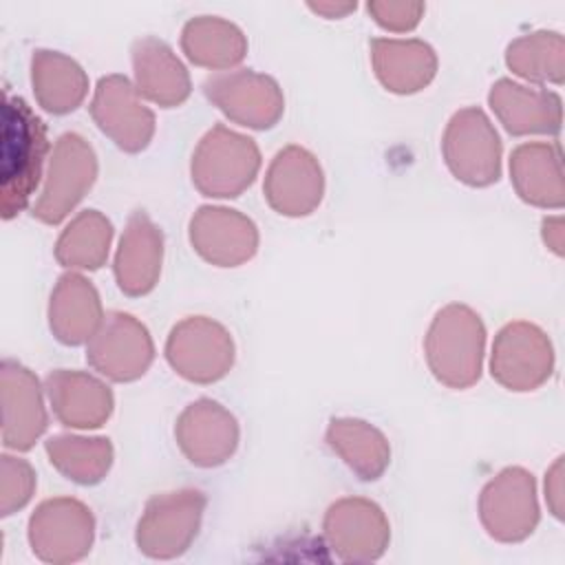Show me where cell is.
<instances>
[{
  "label": "cell",
  "mask_w": 565,
  "mask_h": 565,
  "mask_svg": "<svg viewBox=\"0 0 565 565\" xmlns=\"http://www.w3.org/2000/svg\"><path fill=\"white\" fill-rule=\"evenodd\" d=\"M49 150L46 128L22 97L4 95L2 104V216L22 212L42 177Z\"/></svg>",
  "instance_id": "1"
},
{
  "label": "cell",
  "mask_w": 565,
  "mask_h": 565,
  "mask_svg": "<svg viewBox=\"0 0 565 565\" xmlns=\"http://www.w3.org/2000/svg\"><path fill=\"white\" fill-rule=\"evenodd\" d=\"M486 331L479 316L463 305L441 309L426 335V358L433 375L450 386L466 388L481 375Z\"/></svg>",
  "instance_id": "2"
},
{
  "label": "cell",
  "mask_w": 565,
  "mask_h": 565,
  "mask_svg": "<svg viewBox=\"0 0 565 565\" xmlns=\"http://www.w3.org/2000/svg\"><path fill=\"white\" fill-rule=\"evenodd\" d=\"M258 168L256 143L218 124L201 139L192 157V181L205 196H238Z\"/></svg>",
  "instance_id": "3"
},
{
  "label": "cell",
  "mask_w": 565,
  "mask_h": 565,
  "mask_svg": "<svg viewBox=\"0 0 565 565\" xmlns=\"http://www.w3.org/2000/svg\"><path fill=\"white\" fill-rule=\"evenodd\" d=\"M205 497L199 490L157 494L137 523V545L150 558L181 556L199 532Z\"/></svg>",
  "instance_id": "4"
},
{
  "label": "cell",
  "mask_w": 565,
  "mask_h": 565,
  "mask_svg": "<svg viewBox=\"0 0 565 565\" xmlns=\"http://www.w3.org/2000/svg\"><path fill=\"white\" fill-rule=\"evenodd\" d=\"M444 157L450 172L475 188L490 185L501 172V141L479 108L452 115L444 135Z\"/></svg>",
  "instance_id": "5"
},
{
  "label": "cell",
  "mask_w": 565,
  "mask_h": 565,
  "mask_svg": "<svg viewBox=\"0 0 565 565\" xmlns=\"http://www.w3.org/2000/svg\"><path fill=\"white\" fill-rule=\"evenodd\" d=\"M479 516L488 534L501 543L527 539L539 523L534 479L523 468H505L481 492Z\"/></svg>",
  "instance_id": "6"
},
{
  "label": "cell",
  "mask_w": 565,
  "mask_h": 565,
  "mask_svg": "<svg viewBox=\"0 0 565 565\" xmlns=\"http://www.w3.org/2000/svg\"><path fill=\"white\" fill-rule=\"evenodd\" d=\"M95 521L77 499H49L29 521L33 554L46 563H73L90 552Z\"/></svg>",
  "instance_id": "7"
},
{
  "label": "cell",
  "mask_w": 565,
  "mask_h": 565,
  "mask_svg": "<svg viewBox=\"0 0 565 565\" xmlns=\"http://www.w3.org/2000/svg\"><path fill=\"white\" fill-rule=\"evenodd\" d=\"M97 177V161L93 148L75 132L57 139L40 201L33 216L44 223H60L86 194Z\"/></svg>",
  "instance_id": "8"
},
{
  "label": "cell",
  "mask_w": 565,
  "mask_h": 565,
  "mask_svg": "<svg viewBox=\"0 0 565 565\" xmlns=\"http://www.w3.org/2000/svg\"><path fill=\"white\" fill-rule=\"evenodd\" d=\"M166 358L190 382H216L234 362L230 333L214 320L196 316L179 322L168 338Z\"/></svg>",
  "instance_id": "9"
},
{
  "label": "cell",
  "mask_w": 565,
  "mask_h": 565,
  "mask_svg": "<svg viewBox=\"0 0 565 565\" xmlns=\"http://www.w3.org/2000/svg\"><path fill=\"white\" fill-rule=\"evenodd\" d=\"M554 366V353L547 335L530 322L505 324L492 347L490 373L510 391H534Z\"/></svg>",
  "instance_id": "10"
},
{
  "label": "cell",
  "mask_w": 565,
  "mask_h": 565,
  "mask_svg": "<svg viewBox=\"0 0 565 565\" xmlns=\"http://www.w3.org/2000/svg\"><path fill=\"white\" fill-rule=\"evenodd\" d=\"M324 539L342 561H377L391 539L382 508L366 499H342L324 514Z\"/></svg>",
  "instance_id": "11"
},
{
  "label": "cell",
  "mask_w": 565,
  "mask_h": 565,
  "mask_svg": "<svg viewBox=\"0 0 565 565\" xmlns=\"http://www.w3.org/2000/svg\"><path fill=\"white\" fill-rule=\"evenodd\" d=\"M152 340L141 322L132 316L113 311L108 313L90 344L86 360L93 369L117 382H130L146 373L152 362Z\"/></svg>",
  "instance_id": "12"
},
{
  "label": "cell",
  "mask_w": 565,
  "mask_h": 565,
  "mask_svg": "<svg viewBox=\"0 0 565 565\" xmlns=\"http://www.w3.org/2000/svg\"><path fill=\"white\" fill-rule=\"evenodd\" d=\"M203 90L230 119L249 128H271L285 108L278 84L254 71H234L207 77Z\"/></svg>",
  "instance_id": "13"
},
{
  "label": "cell",
  "mask_w": 565,
  "mask_h": 565,
  "mask_svg": "<svg viewBox=\"0 0 565 565\" xmlns=\"http://www.w3.org/2000/svg\"><path fill=\"white\" fill-rule=\"evenodd\" d=\"M90 113L99 130L126 152H139L152 139L154 115L137 99V88L121 75L99 79Z\"/></svg>",
  "instance_id": "14"
},
{
  "label": "cell",
  "mask_w": 565,
  "mask_h": 565,
  "mask_svg": "<svg viewBox=\"0 0 565 565\" xmlns=\"http://www.w3.org/2000/svg\"><path fill=\"white\" fill-rule=\"evenodd\" d=\"M174 433L183 455L201 468L221 466L238 444L236 419L212 399L190 404L181 413Z\"/></svg>",
  "instance_id": "15"
},
{
  "label": "cell",
  "mask_w": 565,
  "mask_h": 565,
  "mask_svg": "<svg viewBox=\"0 0 565 565\" xmlns=\"http://www.w3.org/2000/svg\"><path fill=\"white\" fill-rule=\"evenodd\" d=\"M322 170L316 157L298 146L280 150L265 179L269 205L285 216L311 214L322 199Z\"/></svg>",
  "instance_id": "16"
},
{
  "label": "cell",
  "mask_w": 565,
  "mask_h": 565,
  "mask_svg": "<svg viewBox=\"0 0 565 565\" xmlns=\"http://www.w3.org/2000/svg\"><path fill=\"white\" fill-rule=\"evenodd\" d=\"M190 241L207 263L236 267L254 256L258 232L256 225L236 210L201 207L190 221Z\"/></svg>",
  "instance_id": "17"
},
{
  "label": "cell",
  "mask_w": 565,
  "mask_h": 565,
  "mask_svg": "<svg viewBox=\"0 0 565 565\" xmlns=\"http://www.w3.org/2000/svg\"><path fill=\"white\" fill-rule=\"evenodd\" d=\"M488 102L510 135H556L561 130V97L552 90H536L499 79Z\"/></svg>",
  "instance_id": "18"
},
{
  "label": "cell",
  "mask_w": 565,
  "mask_h": 565,
  "mask_svg": "<svg viewBox=\"0 0 565 565\" xmlns=\"http://www.w3.org/2000/svg\"><path fill=\"white\" fill-rule=\"evenodd\" d=\"M161 254V232L143 212H135L126 225L115 258L119 289L128 296L148 294L157 285Z\"/></svg>",
  "instance_id": "19"
},
{
  "label": "cell",
  "mask_w": 565,
  "mask_h": 565,
  "mask_svg": "<svg viewBox=\"0 0 565 565\" xmlns=\"http://www.w3.org/2000/svg\"><path fill=\"white\" fill-rule=\"evenodd\" d=\"M2 402H4V446L29 450L46 428V413L33 373L20 364H2Z\"/></svg>",
  "instance_id": "20"
},
{
  "label": "cell",
  "mask_w": 565,
  "mask_h": 565,
  "mask_svg": "<svg viewBox=\"0 0 565 565\" xmlns=\"http://www.w3.org/2000/svg\"><path fill=\"white\" fill-rule=\"evenodd\" d=\"M510 179L519 196L539 207H561L565 201L558 143H523L512 152Z\"/></svg>",
  "instance_id": "21"
},
{
  "label": "cell",
  "mask_w": 565,
  "mask_h": 565,
  "mask_svg": "<svg viewBox=\"0 0 565 565\" xmlns=\"http://www.w3.org/2000/svg\"><path fill=\"white\" fill-rule=\"evenodd\" d=\"M55 415L66 426L97 428L113 411V393L99 380L77 371H55L46 377Z\"/></svg>",
  "instance_id": "22"
},
{
  "label": "cell",
  "mask_w": 565,
  "mask_h": 565,
  "mask_svg": "<svg viewBox=\"0 0 565 565\" xmlns=\"http://www.w3.org/2000/svg\"><path fill=\"white\" fill-rule=\"evenodd\" d=\"M51 329L64 344H82L95 335L104 316L95 287L79 274H64L51 296Z\"/></svg>",
  "instance_id": "23"
},
{
  "label": "cell",
  "mask_w": 565,
  "mask_h": 565,
  "mask_svg": "<svg viewBox=\"0 0 565 565\" xmlns=\"http://www.w3.org/2000/svg\"><path fill=\"white\" fill-rule=\"evenodd\" d=\"M137 93L152 99L163 108L179 106L190 95V79L183 64L172 55V51L154 40L146 38L135 42L132 49Z\"/></svg>",
  "instance_id": "24"
},
{
  "label": "cell",
  "mask_w": 565,
  "mask_h": 565,
  "mask_svg": "<svg viewBox=\"0 0 565 565\" xmlns=\"http://www.w3.org/2000/svg\"><path fill=\"white\" fill-rule=\"evenodd\" d=\"M371 51L375 75L399 95L422 90L437 71L435 51L419 40H375Z\"/></svg>",
  "instance_id": "25"
},
{
  "label": "cell",
  "mask_w": 565,
  "mask_h": 565,
  "mask_svg": "<svg viewBox=\"0 0 565 565\" xmlns=\"http://www.w3.org/2000/svg\"><path fill=\"white\" fill-rule=\"evenodd\" d=\"M33 90L44 110L64 115L75 110L88 90L86 73L66 55L38 51L33 55Z\"/></svg>",
  "instance_id": "26"
},
{
  "label": "cell",
  "mask_w": 565,
  "mask_h": 565,
  "mask_svg": "<svg viewBox=\"0 0 565 565\" xmlns=\"http://www.w3.org/2000/svg\"><path fill=\"white\" fill-rule=\"evenodd\" d=\"M327 441L364 481L377 479L388 466V441L377 428L362 419H333L327 430Z\"/></svg>",
  "instance_id": "27"
},
{
  "label": "cell",
  "mask_w": 565,
  "mask_h": 565,
  "mask_svg": "<svg viewBox=\"0 0 565 565\" xmlns=\"http://www.w3.org/2000/svg\"><path fill=\"white\" fill-rule=\"evenodd\" d=\"M183 51L199 66L227 68L243 60L247 44L234 24L216 18H199L183 29Z\"/></svg>",
  "instance_id": "28"
},
{
  "label": "cell",
  "mask_w": 565,
  "mask_h": 565,
  "mask_svg": "<svg viewBox=\"0 0 565 565\" xmlns=\"http://www.w3.org/2000/svg\"><path fill=\"white\" fill-rule=\"evenodd\" d=\"M46 452L51 463L66 475V479L90 486L104 479L113 461V446L104 437H71L57 435L46 441Z\"/></svg>",
  "instance_id": "29"
},
{
  "label": "cell",
  "mask_w": 565,
  "mask_h": 565,
  "mask_svg": "<svg viewBox=\"0 0 565 565\" xmlns=\"http://www.w3.org/2000/svg\"><path fill=\"white\" fill-rule=\"evenodd\" d=\"M110 236V221L97 210H86L62 232L55 256L66 267L97 269L108 256Z\"/></svg>",
  "instance_id": "30"
},
{
  "label": "cell",
  "mask_w": 565,
  "mask_h": 565,
  "mask_svg": "<svg viewBox=\"0 0 565 565\" xmlns=\"http://www.w3.org/2000/svg\"><path fill=\"white\" fill-rule=\"evenodd\" d=\"M508 66L532 82H563V38L554 31L525 35L508 46Z\"/></svg>",
  "instance_id": "31"
},
{
  "label": "cell",
  "mask_w": 565,
  "mask_h": 565,
  "mask_svg": "<svg viewBox=\"0 0 565 565\" xmlns=\"http://www.w3.org/2000/svg\"><path fill=\"white\" fill-rule=\"evenodd\" d=\"M13 468L9 461L2 457V516L13 514L20 510L33 494L35 488V475L31 466L22 459L18 468V479H13Z\"/></svg>",
  "instance_id": "32"
},
{
  "label": "cell",
  "mask_w": 565,
  "mask_h": 565,
  "mask_svg": "<svg viewBox=\"0 0 565 565\" xmlns=\"http://www.w3.org/2000/svg\"><path fill=\"white\" fill-rule=\"evenodd\" d=\"M377 24L393 31H408L419 22L422 4H369Z\"/></svg>",
  "instance_id": "33"
},
{
  "label": "cell",
  "mask_w": 565,
  "mask_h": 565,
  "mask_svg": "<svg viewBox=\"0 0 565 565\" xmlns=\"http://www.w3.org/2000/svg\"><path fill=\"white\" fill-rule=\"evenodd\" d=\"M561 466H563V461H561V457H558V461L554 463V468H552V472H550V477L545 479V497H547V503H550V508H552V512H554V516L556 519H561L563 516V505H561Z\"/></svg>",
  "instance_id": "34"
},
{
  "label": "cell",
  "mask_w": 565,
  "mask_h": 565,
  "mask_svg": "<svg viewBox=\"0 0 565 565\" xmlns=\"http://www.w3.org/2000/svg\"><path fill=\"white\" fill-rule=\"evenodd\" d=\"M543 241L554 254H563V221L558 216L543 221Z\"/></svg>",
  "instance_id": "35"
}]
</instances>
